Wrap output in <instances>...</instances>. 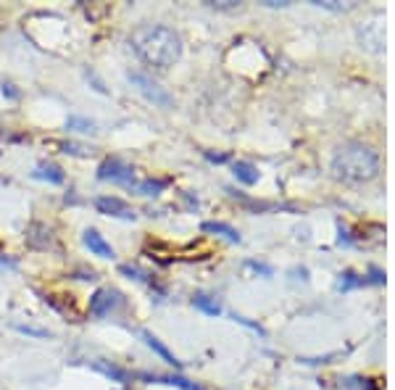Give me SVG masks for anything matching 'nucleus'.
<instances>
[{
	"label": "nucleus",
	"instance_id": "f8f14e48",
	"mask_svg": "<svg viewBox=\"0 0 395 390\" xmlns=\"http://www.w3.org/2000/svg\"><path fill=\"white\" fill-rule=\"evenodd\" d=\"M32 177H35V180H42V182H51V185H61V182L66 180L64 169L55 167V164H40V167L32 171Z\"/></svg>",
	"mask_w": 395,
	"mask_h": 390
},
{
	"label": "nucleus",
	"instance_id": "7ed1b4c3",
	"mask_svg": "<svg viewBox=\"0 0 395 390\" xmlns=\"http://www.w3.org/2000/svg\"><path fill=\"white\" fill-rule=\"evenodd\" d=\"M127 77H129V82L138 87L140 93H142L148 101L153 103V106H161V108H172V106H174L172 93H169V90H164V87L158 85L151 74H145V71H129Z\"/></svg>",
	"mask_w": 395,
	"mask_h": 390
},
{
	"label": "nucleus",
	"instance_id": "a211bd4d",
	"mask_svg": "<svg viewBox=\"0 0 395 390\" xmlns=\"http://www.w3.org/2000/svg\"><path fill=\"white\" fill-rule=\"evenodd\" d=\"M119 271H121V274H127L129 280H138V282H145V285H151V288H153V285H155L153 277H151L148 271H142V269H140V267H135V264H121Z\"/></svg>",
	"mask_w": 395,
	"mask_h": 390
},
{
	"label": "nucleus",
	"instance_id": "393cba45",
	"mask_svg": "<svg viewBox=\"0 0 395 390\" xmlns=\"http://www.w3.org/2000/svg\"><path fill=\"white\" fill-rule=\"evenodd\" d=\"M248 267H251V269H256V271H261L264 277H272V269H269V267H264V264H258V261H248Z\"/></svg>",
	"mask_w": 395,
	"mask_h": 390
},
{
	"label": "nucleus",
	"instance_id": "412c9836",
	"mask_svg": "<svg viewBox=\"0 0 395 390\" xmlns=\"http://www.w3.org/2000/svg\"><path fill=\"white\" fill-rule=\"evenodd\" d=\"M18 332H27V335H35V338H48V330H35V327H24V324H16Z\"/></svg>",
	"mask_w": 395,
	"mask_h": 390
},
{
	"label": "nucleus",
	"instance_id": "9b49d317",
	"mask_svg": "<svg viewBox=\"0 0 395 390\" xmlns=\"http://www.w3.org/2000/svg\"><path fill=\"white\" fill-rule=\"evenodd\" d=\"M140 338L145 340V345H148V348L153 351L155 356H161V358H164V361H166V364H172L174 369H182V361H179V358L174 356L172 351H169V348H166V345H164L161 340L155 338L153 332H148V330H140Z\"/></svg>",
	"mask_w": 395,
	"mask_h": 390
},
{
	"label": "nucleus",
	"instance_id": "a878e982",
	"mask_svg": "<svg viewBox=\"0 0 395 390\" xmlns=\"http://www.w3.org/2000/svg\"><path fill=\"white\" fill-rule=\"evenodd\" d=\"M121 390H127V388H121Z\"/></svg>",
	"mask_w": 395,
	"mask_h": 390
},
{
	"label": "nucleus",
	"instance_id": "4be33fe9",
	"mask_svg": "<svg viewBox=\"0 0 395 390\" xmlns=\"http://www.w3.org/2000/svg\"><path fill=\"white\" fill-rule=\"evenodd\" d=\"M18 261L16 258H11V256H0V269H16Z\"/></svg>",
	"mask_w": 395,
	"mask_h": 390
},
{
	"label": "nucleus",
	"instance_id": "39448f33",
	"mask_svg": "<svg viewBox=\"0 0 395 390\" xmlns=\"http://www.w3.org/2000/svg\"><path fill=\"white\" fill-rule=\"evenodd\" d=\"M98 180L103 182H119V185H132L135 182V169L124 164L121 158H105L98 167Z\"/></svg>",
	"mask_w": 395,
	"mask_h": 390
},
{
	"label": "nucleus",
	"instance_id": "f3484780",
	"mask_svg": "<svg viewBox=\"0 0 395 390\" xmlns=\"http://www.w3.org/2000/svg\"><path fill=\"white\" fill-rule=\"evenodd\" d=\"M172 185V180H153V177H148V180H142V182H138V193H142V195H158L161 190H166V187Z\"/></svg>",
	"mask_w": 395,
	"mask_h": 390
},
{
	"label": "nucleus",
	"instance_id": "5701e85b",
	"mask_svg": "<svg viewBox=\"0 0 395 390\" xmlns=\"http://www.w3.org/2000/svg\"><path fill=\"white\" fill-rule=\"evenodd\" d=\"M64 151L66 153H74V156H87V148H82V145H74V143H69V145H64Z\"/></svg>",
	"mask_w": 395,
	"mask_h": 390
},
{
	"label": "nucleus",
	"instance_id": "f03ea898",
	"mask_svg": "<svg viewBox=\"0 0 395 390\" xmlns=\"http://www.w3.org/2000/svg\"><path fill=\"white\" fill-rule=\"evenodd\" d=\"M332 177L343 182H369L379 174V153L364 143H345L332 156Z\"/></svg>",
	"mask_w": 395,
	"mask_h": 390
},
{
	"label": "nucleus",
	"instance_id": "6e6552de",
	"mask_svg": "<svg viewBox=\"0 0 395 390\" xmlns=\"http://www.w3.org/2000/svg\"><path fill=\"white\" fill-rule=\"evenodd\" d=\"M138 377H140V380H145V382H161V385H172V388H179V390H203L201 385L190 382L188 377H182V374H148V372H140Z\"/></svg>",
	"mask_w": 395,
	"mask_h": 390
},
{
	"label": "nucleus",
	"instance_id": "dca6fc26",
	"mask_svg": "<svg viewBox=\"0 0 395 390\" xmlns=\"http://www.w3.org/2000/svg\"><path fill=\"white\" fill-rule=\"evenodd\" d=\"M192 306H195L198 311L208 314V317H219V314H222V306H219V301H216V298H211V295H206V293H198V295L192 298Z\"/></svg>",
	"mask_w": 395,
	"mask_h": 390
},
{
	"label": "nucleus",
	"instance_id": "ddd939ff",
	"mask_svg": "<svg viewBox=\"0 0 395 390\" xmlns=\"http://www.w3.org/2000/svg\"><path fill=\"white\" fill-rule=\"evenodd\" d=\"M232 174L242 185H256L258 182V169L256 164H251V161H235L232 164Z\"/></svg>",
	"mask_w": 395,
	"mask_h": 390
},
{
	"label": "nucleus",
	"instance_id": "6ab92c4d",
	"mask_svg": "<svg viewBox=\"0 0 395 390\" xmlns=\"http://www.w3.org/2000/svg\"><path fill=\"white\" fill-rule=\"evenodd\" d=\"M364 285H369L366 277H359L356 271H345V274H340V285H337V288L353 290V288H364Z\"/></svg>",
	"mask_w": 395,
	"mask_h": 390
},
{
	"label": "nucleus",
	"instance_id": "f257e3e1",
	"mask_svg": "<svg viewBox=\"0 0 395 390\" xmlns=\"http://www.w3.org/2000/svg\"><path fill=\"white\" fill-rule=\"evenodd\" d=\"M129 45L142 64L158 69V71L172 69L182 56V37L164 24H140L138 29L129 34Z\"/></svg>",
	"mask_w": 395,
	"mask_h": 390
},
{
	"label": "nucleus",
	"instance_id": "20e7f679",
	"mask_svg": "<svg viewBox=\"0 0 395 390\" xmlns=\"http://www.w3.org/2000/svg\"><path fill=\"white\" fill-rule=\"evenodd\" d=\"M92 206H95V211H98V214L111 217V219H124V221L138 219V211L127 204V201L116 198V195H98V198L92 201Z\"/></svg>",
	"mask_w": 395,
	"mask_h": 390
},
{
	"label": "nucleus",
	"instance_id": "2eb2a0df",
	"mask_svg": "<svg viewBox=\"0 0 395 390\" xmlns=\"http://www.w3.org/2000/svg\"><path fill=\"white\" fill-rule=\"evenodd\" d=\"M92 369L95 372L105 374L108 380H114V382H129V372L127 369H121V367H116V364H108V361H95L92 364Z\"/></svg>",
	"mask_w": 395,
	"mask_h": 390
},
{
	"label": "nucleus",
	"instance_id": "aec40b11",
	"mask_svg": "<svg viewBox=\"0 0 395 390\" xmlns=\"http://www.w3.org/2000/svg\"><path fill=\"white\" fill-rule=\"evenodd\" d=\"M66 127L74 130V132H85V135H92V132H95V121L85 119V117H69Z\"/></svg>",
	"mask_w": 395,
	"mask_h": 390
},
{
	"label": "nucleus",
	"instance_id": "1a4fd4ad",
	"mask_svg": "<svg viewBox=\"0 0 395 390\" xmlns=\"http://www.w3.org/2000/svg\"><path fill=\"white\" fill-rule=\"evenodd\" d=\"M82 243L90 248V254L92 256H101V258H114V256H116L114 254V248H111V243H108L98 230H85Z\"/></svg>",
	"mask_w": 395,
	"mask_h": 390
},
{
	"label": "nucleus",
	"instance_id": "4468645a",
	"mask_svg": "<svg viewBox=\"0 0 395 390\" xmlns=\"http://www.w3.org/2000/svg\"><path fill=\"white\" fill-rule=\"evenodd\" d=\"M203 232H211V235H222L229 243H240V232L232 227V224H224V221H203L201 224Z\"/></svg>",
	"mask_w": 395,
	"mask_h": 390
},
{
	"label": "nucleus",
	"instance_id": "9d476101",
	"mask_svg": "<svg viewBox=\"0 0 395 390\" xmlns=\"http://www.w3.org/2000/svg\"><path fill=\"white\" fill-rule=\"evenodd\" d=\"M27 243L32 245V248H51L53 245V230L48 224H42V221H32L29 227H27Z\"/></svg>",
	"mask_w": 395,
	"mask_h": 390
},
{
	"label": "nucleus",
	"instance_id": "423d86ee",
	"mask_svg": "<svg viewBox=\"0 0 395 390\" xmlns=\"http://www.w3.org/2000/svg\"><path fill=\"white\" fill-rule=\"evenodd\" d=\"M121 304H124V298H121L119 290L101 288V290H95V293L90 295V314L101 319V317H108L114 308H119Z\"/></svg>",
	"mask_w": 395,
	"mask_h": 390
},
{
	"label": "nucleus",
	"instance_id": "0eeeda50",
	"mask_svg": "<svg viewBox=\"0 0 395 390\" xmlns=\"http://www.w3.org/2000/svg\"><path fill=\"white\" fill-rule=\"evenodd\" d=\"M359 40L364 48L379 53L382 45H385V24H382V16H374L372 21L361 24L359 27Z\"/></svg>",
	"mask_w": 395,
	"mask_h": 390
},
{
	"label": "nucleus",
	"instance_id": "b1692460",
	"mask_svg": "<svg viewBox=\"0 0 395 390\" xmlns=\"http://www.w3.org/2000/svg\"><path fill=\"white\" fill-rule=\"evenodd\" d=\"M206 158L208 161H214V164H224V161H229V156H224V153H211V151H206Z\"/></svg>",
	"mask_w": 395,
	"mask_h": 390
}]
</instances>
